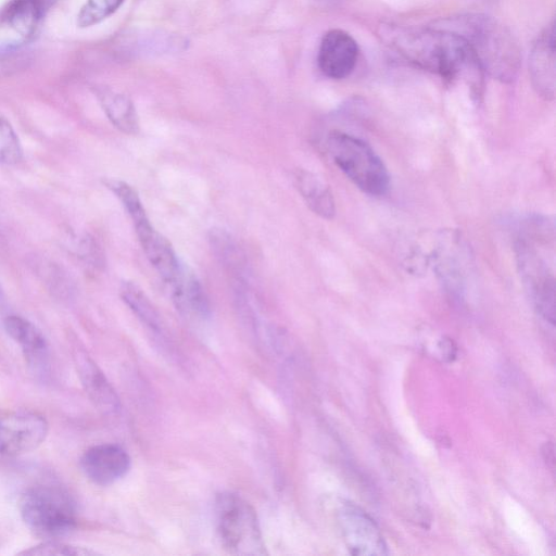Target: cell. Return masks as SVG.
Instances as JSON below:
<instances>
[{"label":"cell","instance_id":"6da1fadb","mask_svg":"<svg viewBox=\"0 0 556 556\" xmlns=\"http://www.w3.org/2000/svg\"><path fill=\"white\" fill-rule=\"evenodd\" d=\"M384 37L405 60L444 79L477 78L482 73L466 40L451 30L389 27Z\"/></svg>","mask_w":556,"mask_h":556},{"label":"cell","instance_id":"7a4b0ae2","mask_svg":"<svg viewBox=\"0 0 556 556\" xmlns=\"http://www.w3.org/2000/svg\"><path fill=\"white\" fill-rule=\"evenodd\" d=\"M466 40L482 72L511 81L521 63L520 47L509 29L493 17L470 14L453 17L438 26Z\"/></svg>","mask_w":556,"mask_h":556},{"label":"cell","instance_id":"3957f363","mask_svg":"<svg viewBox=\"0 0 556 556\" xmlns=\"http://www.w3.org/2000/svg\"><path fill=\"white\" fill-rule=\"evenodd\" d=\"M18 506L25 525L40 538L64 536L77 523L74 500L56 485L39 484L27 489Z\"/></svg>","mask_w":556,"mask_h":556},{"label":"cell","instance_id":"277c9868","mask_svg":"<svg viewBox=\"0 0 556 556\" xmlns=\"http://www.w3.org/2000/svg\"><path fill=\"white\" fill-rule=\"evenodd\" d=\"M327 149L334 164L362 191L382 195L390 176L381 159L364 140L339 130L329 132Z\"/></svg>","mask_w":556,"mask_h":556},{"label":"cell","instance_id":"5b68a950","mask_svg":"<svg viewBox=\"0 0 556 556\" xmlns=\"http://www.w3.org/2000/svg\"><path fill=\"white\" fill-rule=\"evenodd\" d=\"M215 525L223 548L232 555H265L256 511L240 495L223 492L215 500Z\"/></svg>","mask_w":556,"mask_h":556},{"label":"cell","instance_id":"8992f818","mask_svg":"<svg viewBox=\"0 0 556 556\" xmlns=\"http://www.w3.org/2000/svg\"><path fill=\"white\" fill-rule=\"evenodd\" d=\"M539 239V236L536 235ZM538 239L521 236L515 252L521 279L538 313L548 323H555V275L544 253L538 249Z\"/></svg>","mask_w":556,"mask_h":556},{"label":"cell","instance_id":"52a82bcc","mask_svg":"<svg viewBox=\"0 0 556 556\" xmlns=\"http://www.w3.org/2000/svg\"><path fill=\"white\" fill-rule=\"evenodd\" d=\"M336 521L352 555L382 556L388 547L376 521L361 507L342 500L336 508Z\"/></svg>","mask_w":556,"mask_h":556},{"label":"cell","instance_id":"ba28073f","mask_svg":"<svg viewBox=\"0 0 556 556\" xmlns=\"http://www.w3.org/2000/svg\"><path fill=\"white\" fill-rule=\"evenodd\" d=\"M48 433L46 419L30 410H0V454L20 455L39 446Z\"/></svg>","mask_w":556,"mask_h":556},{"label":"cell","instance_id":"9c48e42d","mask_svg":"<svg viewBox=\"0 0 556 556\" xmlns=\"http://www.w3.org/2000/svg\"><path fill=\"white\" fill-rule=\"evenodd\" d=\"M85 476L98 485H110L130 468V457L116 444H99L88 448L80 458Z\"/></svg>","mask_w":556,"mask_h":556},{"label":"cell","instance_id":"30bf717a","mask_svg":"<svg viewBox=\"0 0 556 556\" xmlns=\"http://www.w3.org/2000/svg\"><path fill=\"white\" fill-rule=\"evenodd\" d=\"M357 56L358 47L354 38L344 30L331 29L321 39L317 62L327 77L342 79L353 72Z\"/></svg>","mask_w":556,"mask_h":556},{"label":"cell","instance_id":"8fae6325","mask_svg":"<svg viewBox=\"0 0 556 556\" xmlns=\"http://www.w3.org/2000/svg\"><path fill=\"white\" fill-rule=\"evenodd\" d=\"M555 28L552 22L538 37L529 58L532 85L547 100L555 96Z\"/></svg>","mask_w":556,"mask_h":556},{"label":"cell","instance_id":"7c38bea8","mask_svg":"<svg viewBox=\"0 0 556 556\" xmlns=\"http://www.w3.org/2000/svg\"><path fill=\"white\" fill-rule=\"evenodd\" d=\"M176 308L187 318L204 320L210 316L207 296L195 274L181 264L176 278L167 285Z\"/></svg>","mask_w":556,"mask_h":556},{"label":"cell","instance_id":"4fadbf2b","mask_svg":"<svg viewBox=\"0 0 556 556\" xmlns=\"http://www.w3.org/2000/svg\"><path fill=\"white\" fill-rule=\"evenodd\" d=\"M136 235L150 264L164 282L169 285L181 267V263L169 241L156 231L152 225L136 230Z\"/></svg>","mask_w":556,"mask_h":556},{"label":"cell","instance_id":"5bb4252c","mask_svg":"<svg viewBox=\"0 0 556 556\" xmlns=\"http://www.w3.org/2000/svg\"><path fill=\"white\" fill-rule=\"evenodd\" d=\"M76 367L80 381L94 405L104 413L117 412L121 407L119 399L97 364L85 354L78 353Z\"/></svg>","mask_w":556,"mask_h":556},{"label":"cell","instance_id":"9a60e30c","mask_svg":"<svg viewBox=\"0 0 556 556\" xmlns=\"http://www.w3.org/2000/svg\"><path fill=\"white\" fill-rule=\"evenodd\" d=\"M8 334L21 346L28 364L35 369H43L47 363L48 344L42 332L29 320L9 315L3 320Z\"/></svg>","mask_w":556,"mask_h":556},{"label":"cell","instance_id":"2e32d148","mask_svg":"<svg viewBox=\"0 0 556 556\" xmlns=\"http://www.w3.org/2000/svg\"><path fill=\"white\" fill-rule=\"evenodd\" d=\"M295 187L309 210L316 215L331 219L336 205L329 186L316 174L298 169L294 174Z\"/></svg>","mask_w":556,"mask_h":556},{"label":"cell","instance_id":"e0dca14e","mask_svg":"<svg viewBox=\"0 0 556 556\" xmlns=\"http://www.w3.org/2000/svg\"><path fill=\"white\" fill-rule=\"evenodd\" d=\"M208 240L212 250L223 266L236 277L238 285L245 282L248 265L244 254L232 237L223 229H212Z\"/></svg>","mask_w":556,"mask_h":556},{"label":"cell","instance_id":"ac0fdd59","mask_svg":"<svg viewBox=\"0 0 556 556\" xmlns=\"http://www.w3.org/2000/svg\"><path fill=\"white\" fill-rule=\"evenodd\" d=\"M101 103L106 116L117 129L128 135H136L139 131L135 106L126 96L105 92L101 96Z\"/></svg>","mask_w":556,"mask_h":556},{"label":"cell","instance_id":"d6986e66","mask_svg":"<svg viewBox=\"0 0 556 556\" xmlns=\"http://www.w3.org/2000/svg\"><path fill=\"white\" fill-rule=\"evenodd\" d=\"M119 294L126 305L151 330L155 332L162 331L161 319L157 312L138 285L132 281L122 282Z\"/></svg>","mask_w":556,"mask_h":556},{"label":"cell","instance_id":"ffe728a7","mask_svg":"<svg viewBox=\"0 0 556 556\" xmlns=\"http://www.w3.org/2000/svg\"><path fill=\"white\" fill-rule=\"evenodd\" d=\"M40 14L36 0H14L5 11V18L20 35L29 37L36 30Z\"/></svg>","mask_w":556,"mask_h":556},{"label":"cell","instance_id":"44dd1931","mask_svg":"<svg viewBox=\"0 0 556 556\" xmlns=\"http://www.w3.org/2000/svg\"><path fill=\"white\" fill-rule=\"evenodd\" d=\"M105 186L116 195L129 215L135 229L150 224L138 192L125 181L116 179L105 180Z\"/></svg>","mask_w":556,"mask_h":556},{"label":"cell","instance_id":"7402d4cb","mask_svg":"<svg viewBox=\"0 0 556 556\" xmlns=\"http://www.w3.org/2000/svg\"><path fill=\"white\" fill-rule=\"evenodd\" d=\"M124 0H87L77 15V25L81 28L100 23L113 14Z\"/></svg>","mask_w":556,"mask_h":556},{"label":"cell","instance_id":"603a6c76","mask_svg":"<svg viewBox=\"0 0 556 556\" xmlns=\"http://www.w3.org/2000/svg\"><path fill=\"white\" fill-rule=\"evenodd\" d=\"M22 146L14 128L0 115V164H16L22 160Z\"/></svg>","mask_w":556,"mask_h":556},{"label":"cell","instance_id":"cb8c5ba5","mask_svg":"<svg viewBox=\"0 0 556 556\" xmlns=\"http://www.w3.org/2000/svg\"><path fill=\"white\" fill-rule=\"evenodd\" d=\"M20 554L30 556H85L94 555L97 553L80 546L65 544L63 542H58L54 540H49L36 546H33L27 551L25 549Z\"/></svg>","mask_w":556,"mask_h":556},{"label":"cell","instance_id":"d4e9b609","mask_svg":"<svg viewBox=\"0 0 556 556\" xmlns=\"http://www.w3.org/2000/svg\"><path fill=\"white\" fill-rule=\"evenodd\" d=\"M2 304H3V294H2V291L0 289V308H1Z\"/></svg>","mask_w":556,"mask_h":556}]
</instances>
